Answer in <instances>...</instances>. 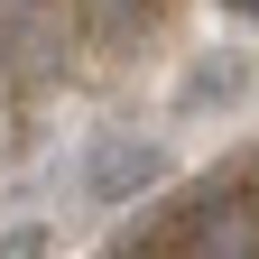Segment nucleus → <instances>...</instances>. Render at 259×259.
Segmentation results:
<instances>
[{
    "label": "nucleus",
    "instance_id": "obj_2",
    "mask_svg": "<svg viewBox=\"0 0 259 259\" xmlns=\"http://www.w3.org/2000/svg\"><path fill=\"white\" fill-rule=\"evenodd\" d=\"M157 176H167V148H157V139H130V130H111V139H93V148H83L74 194H83V204H102V213H120V204H139Z\"/></svg>",
    "mask_w": 259,
    "mask_h": 259
},
{
    "label": "nucleus",
    "instance_id": "obj_1",
    "mask_svg": "<svg viewBox=\"0 0 259 259\" xmlns=\"http://www.w3.org/2000/svg\"><path fill=\"white\" fill-rule=\"evenodd\" d=\"M167 232H176L194 259H259V194H250V185H194Z\"/></svg>",
    "mask_w": 259,
    "mask_h": 259
},
{
    "label": "nucleus",
    "instance_id": "obj_5",
    "mask_svg": "<svg viewBox=\"0 0 259 259\" xmlns=\"http://www.w3.org/2000/svg\"><path fill=\"white\" fill-rule=\"evenodd\" d=\"M0 259H47V222H19V232H0Z\"/></svg>",
    "mask_w": 259,
    "mask_h": 259
},
{
    "label": "nucleus",
    "instance_id": "obj_6",
    "mask_svg": "<svg viewBox=\"0 0 259 259\" xmlns=\"http://www.w3.org/2000/svg\"><path fill=\"white\" fill-rule=\"evenodd\" d=\"M222 10H232V19H259V0H222Z\"/></svg>",
    "mask_w": 259,
    "mask_h": 259
},
{
    "label": "nucleus",
    "instance_id": "obj_4",
    "mask_svg": "<svg viewBox=\"0 0 259 259\" xmlns=\"http://www.w3.org/2000/svg\"><path fill=\"white\" fill-rule=\"evenodd\" d=\"M250 93V56L241 47H213V56H194V74L176 83V120H204V111H232Z\"/></svg>",
    "mask_w": 259,
    "mask_h": 259
},
{
    "label": "nucleus",
    "instance_id": "obj_3",
    "mask_svg": "<svg viewBox=\"0 0 259 259\" xmlns=\"http://www.w3.org/2000/svg\"><path fill=\"white\" fill-rule=\"evenodd\" d=\"M65 28H74V0H0V65H19L28 83L65 65Z\"/></svg>",
    "mask_w": 259,
    "mask_h": 259
}]
</instances>
